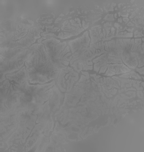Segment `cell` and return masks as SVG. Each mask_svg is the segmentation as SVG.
Returning a JSON list of instances; mask_svg holds the SVG:
<instances>
[{"mask_svg":"<svg viewBox=\"0 0 144 152\" xmlns=\"http://www.w3.org/2000/svg\"><path fill=\"white\" fill-rule=\"evenodd\" d=\"M32 53L25 62L27 77L30 83H44L56 79L59 71L51 63L43 44L30 48Z\"/></svg>","mask_w":144,"mask_h":152,"instance_id":"obj_1","label":"cell"}]
</instances>
